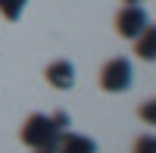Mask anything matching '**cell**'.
I'll use <instances>...</instances> for the list:
<instances>
[{"label": "cell", "instance_id": "obj_5", "mask_svg": "<svg viewBox=\"0 0 156 153\" xmlns=\"http://www.w3.org/2000/svg\"><path fill=\"white\" fill-rule=\"evenodd\" d=\"M56 153H97V144L84 134H75V131H62L56 137Z\"/></svg>", "mask_w": 156, "mask_h": 153}, {"label": "cell", "instance_id": "obj_7", "mask_svg": "<svg viewBox=\"0 0 156 153\" xmlns=\"http://www.w3.org/2000/svg\"><path fill=\"white\" fill-rule=\"evenodd\" d=\"M25 3L28 0H0V16L6 22H19L22 12H25Z\"/></svg>", "mask_w": 156, "mask_h": 153}, {"label": "cell", "instance_id": "obj_6", "mask_svg": "<svg viewBox=\"0 0 156 153\" xmlns=\"http://www.w3.org/2000/svg\"><path fill=\"white\" fill-rule=\"evenodd\" d=\"M134 53L140 59H147V62L156 56V31H153V25H147V28L134 37Z\"/></svg>", "mask_w": 156, "mask_h": 153}, {"label": "cell", "instance_id": "obj_11", "mask_svg": "<svg viewBox=\"0 0 156 153\" xmlns=\"http://www.w3.org/2000/svg\"><path fill=\"white\" fill-rule=\"evenodd\" d=\"M137 3H144V0H125V6H137Z\"/></svg>", "mask_w": 156, "mask_h": 153}, {"label": "cell", "instance_id": "obj_8", "mask_svg": "<svg viewBox=\"0 0 156 153\" xmlns=\"http://www.w3.org/2000/svg\"><path fill=\"white\" fill-rule=\"evenodd\" d=\"M134 153H156V141H153V134H140L137 141H134Z\"/></svg>", "mask_w": 156, "mask_h": 153}, {"label": "cell", "instance_id": "obj_10", "mask_svg": "<svg viewBox=\"0 0 156 153\" xmlns=\"http://www.w3.org/2000/svg\"><path fill=\"white\" fill-rule=\"evenodd\" d=\"M34 153H56V141H53V144H41V147H34Z\"/></svg>", "mask_w": 156, "mask_h": 153}, {"label": "cell", "instance_id": "obj_9", "mask_svg": "<svg viewBox=\"0 0 156 153\" xmlns=\"http://www.w3.org/2000/svg\"><path fill=\"white\" fill-rule=\"evenodd\" d=\"M140 119H147V122L153 125V100H147V103L140 106Z\"/></svg>", "mask_w": 156, "mask_h": 153}, {"label": "cell", "instance_id": "obj_3", "mask_svg": "<svg viewBox=\"0 0 156 153\" xmlns=\"http://www.w3.org/2000/svg\"><path fill=\"white\" fill-rule=\"evenodd\" d=\"M147 25H150V16L140 6H122L115 16V31H119V37H128V41H134Z\"/></svg>", "mask_w": 156, "mask_h": 153}, {"label": "cell", "instance_id": "obj_4", "mask_svg": "<svg viewBox=\"0 0 156 153\" xmlns=\"http://www.w3.org/2000/svg\"><path fill=\"white\" fill-rule=\"evenodd\" d=\"M44 78H47L50 87H56V91H69V87L75 84V66L69 59H53L44 69Z\"/></svg>", "mask_w": 156, "mask_h": 153}, {"label": "cell", "instance_id": "obj_2", "mask_svg": "<svg viewBox=\"0 0 156 153\" xmlns=\"http://www.w3.org/2000/svg\"><path fill=\"white\" fill-rule=\"evenodd\" d=\"M131 81H134V69L125 56H115L100 69V87L106 94H125L131 87Z\"/></svg>", "mask_w": 156, "mask_h": 153}, {"label": "cell", "instance_id": "obj_1", "mask_svg": "<svg viewBox=\"0 0 156 153\" xmlns=\"http://www.w3.org/2000/svg\"><path fill=\"white\" fill-rule=\"evenodd\" d=\"M69 125H72L69 112H50V116H44V112H34V116L25 119L19 137H22L25 147L34 150V147H41V144H53L62 131H69Z\"/></svg>", "mask_w": 156, "mask_h": 153}]
</instances>
